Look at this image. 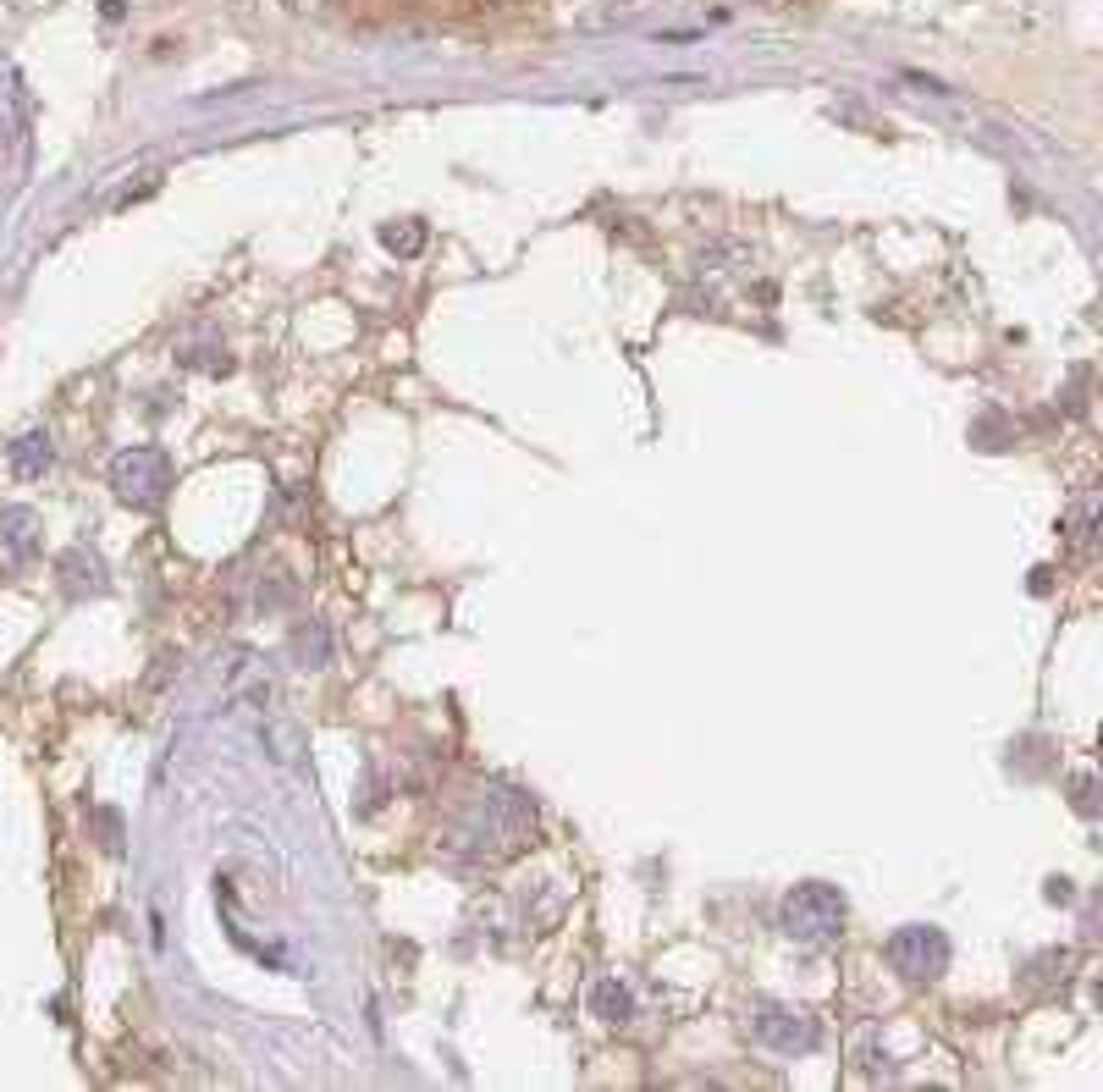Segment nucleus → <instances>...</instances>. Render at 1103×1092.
Here are the masks:
<instances>
[{
	"instance_id": "obj_8",
	"label": "nucleus",
	"mask_w": 1103,
	"mask_h": 1092,
	"mask_svg": "<svg viewBox=\"0 0 1103 1092\" xmlns=\"http://www.w3.org/2000/svg\"><path fill=\"white\" fill-rule=\"evenodd\" d=\"M304 745H309V734H304L293 718H265V750L276 756L281 768H293Z\"/></svg>"
},
{
	"instance_id": "obj_10",
	"label": "nucleus",
	"mask_w": 1103,
	"mask_h": 1092,
	"mask_svg": "<svg viewBox=\"0 0 1103 1092\" xmlns=\"http://www.w3.org/2000/svg\"><path fill=\"white\" fill-rule=\"evenodd\" d=\"M293 651H299L304 668H326V662H331V635H326V624H304V630L293 635Z\"/></svg>"
},
{
	"instance_id": "obj_9",
	"label": "nucleus",
	"mask_w": 1103,
	"mask_h": 1092,
	"mask_svg": "<svg viewBox=\"0 0 1103 1092\" xmlns=\"http://www.w3.org/2000/svg\"><path fill=\"white\" fill-rule=\"evenodd\" d=\"M61 575H67L72 591H94V596L106 591V563H100V557H88L83 547H72V552L61 557Z\"/></svg>"
},
{
	"instance_id": "obj_7",
	"label": "nucleus",
	"mask_w": 1103,
	"mask_h": 1092,
	"mask_svg": "<svg viewBox=\"0 0 1103 1092\" xmlns=\"http://www.w3.org/2000/svg\"><path fill=\"white\" fill-rule=\"evenodd\" d=\"M591 1015H602L607 1026H623V1021H635V993L623 987L618 977L596 982V993H591Z\"/></svg>"
},
{
	"instance_id": "obj_1",
	"label": "nucleus",
	"mask_w": 1103,
	"mask_h": 1092,
	"mask_svg": "<svg viewBox=\"0 0 1103 1092\" xmlns=\"http://www.w3.org/2000/svg\"><path fill=\"white\" fill-rule=\"evenodd\" d=\"M844 916H850V899L833 883H795L778 906V927L800 943H833L844 932Z\"/></svg>"
},
{
	"instance_id": "obj_2",
	"label": "nucleus",
	"mask_w": 1103,
	"mask_h": 1092,
	"mask_svg": "<svg viewBox=\"0 0 1103 1092\" xmlns=\"http://www.w3.org/2000/svg\"><path fill=\"white\" fill-rule=\"evenodd\" d=\"M111 492L138 513H155L171 497V458L161 447H122L111 458Z\"/></svg>"
},
{
	"instance_id": "obj_11",
	"label": "nucleus",
	"mask_w": 1103,
	"mask_h": 1092,
	"mask_svg": "<svg viewBox=\"0 0 1103 1092\" xmlns=\"http://www.w3.org/2000/svg\"><path fill=\"white\" fill-rule=\"evenodd\" d=\"M381 244H387L392 254H419L425 226H381Z\"/></svg>"
},
{
	"instance_id": "obj_4",
	"label": "nucleus",
	"mask_w": 1103,
	"mask_h": 1092,
	"mask_svg": "<svg viewBox=\"0 0 1103 1092\" xmlns=\"http://www.w3.org/2000/svg\"><path fill=\"white\" fill-rule=\"evenodd\" d=\"M756 1037L773 1054H811L823 1032H817V1015H805L795 1005H761L756 1010Z\"/></svg>"
},
{
	"instance_id": "obj_3",
	"label": "nucleus",
	"mask_w": 1103,
	"mask_h": 1092,
	"mask_svg": "<svg viewBox=\"0 0 1103 1092\" xmlns=\"http://www.w3.org/2000/svg\"><path fill=\"white\" fill-rule=\"evenodd\" d=\"M888 966L905 982H938L949 971V938L927 922H905L888 932Z\"/></svg>"
},
{
	"instance_id": "obj_12",
	"label": "nucleus",
	"mask_w": 1103,
	"mask_h": 1092,
	"mask_svg": "<svg viewBox=\"0 0 1103 1092\" xmlns=\"http://www.w3.org/2000/svg\"><path fill=\"white\" fill-rule=\"evenodd\" d=\"M750 6H767V12H773V6H784V0H750Z\"/></svg>"
},
{
	"instance_id": "obj_6",
	"label": "nucleus",
	"mask_w": 1103,
	"mask_h": 1092,
	"mask_svg": "<svg viewBox=\"0 0 1103 1092\" xmlns=\"http://www.w3.org/2000/svg\"><path fill=\"white\" fill-rule=\"evenodd\" d=\"M6 464H12V474L17 481H39L44 469L56 464V447H51V431H23L17 442H12V453H6Z\"/></svg>"
},
{
	"instance_id": "obj_5",
	"label": "nucleus",
	"mask_w": 1103,
	"mask_h": 1092,
	"mask_svg": "<svg viewBox=\"0 0 1103 1092\" xmlns=\"http://www.w3.org/2000/svg\"><path fill=\"white\" fill-rule=\"evenodd\" d=\"M44 547V525H39V513L33 508H0V568L6 575H23V568L39 557Z\"/></svg>"
}]
</instances>
